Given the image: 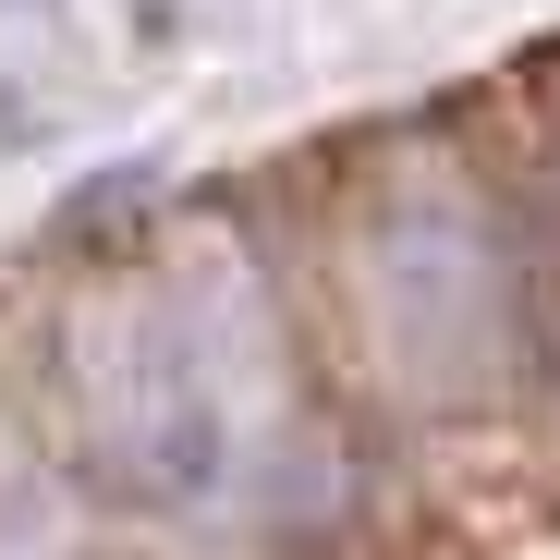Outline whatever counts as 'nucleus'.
Listing matches in <instances>:
<instances>
[{"label":"nucleus","instance_id":"f03ea898","mask_svg":"<svg viewBox=\"0 0 560 560\" xmlns=\"http://www.w3.org/2000/svg\"><path fill=\"white\" fill-rule=\"evenodd\" d=\"M378 293H390V329L427 378H488V341H500V305H488V232L451 220V208H402L378 232Z\"/></svg>","mask_w":560,"mask_h":560},{"label":"nucleus","instance_id":"f257e3e1","mask_svg":"<svg viewBox=\"0 0 560 560\" xmlns=\"http://www.w3.org/2000/svg\"><path fill=\"white\" fill-rule=\"evenodd\" d=\"M232 476H244V439H232V402L208 378V341L171 305L85 329V353H73V488L98 512L159 524V512L232 500Z\"/></svg>","mask_w":560,"mask_h":560}]
</instances>
